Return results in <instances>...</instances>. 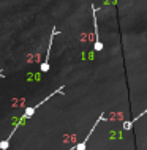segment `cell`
Returning <instances> with one entry per match:
<instances>
[{
	"mask_svg": "<svg viewBox=\"0 0 147 150\" xmlns=\"http://www.w3.org/2000/svg\"><path fill=\"white\" fill-rule=\"evenodd\" d=\"M57 93H63V87H59L57 90H54L52 93H49V95L46 96V98H44V100H41L40 103H36L35 106H30V108H27L26 111H24V114L21 115V119H19L18 122H16V125H14L13 131H11L10 134H8V137H6V139H3L2 142H0V150H8V147H10V141H11V137L14 136V133L18 131V128L21 127V125H22V123H24V122H26L27 119H30V117L35 114V111H36V109H38V108H41V106H43L44 103H46V101H48L49 98H52L54 95H57Z\"/></svg>",
	"mask_w": 147,
	"mask_h": 150,
	"instance_id": "obj_1",
	"label": "cell"
},
{
	"mask_svg": "<svg viewBox=\"0 0 147 150\" xmlns=\"http://www.w3.org/2000/svg\"><path fill=\"white\" fill-rule=\"evenodd\" d=\"M59 33L57 32V29L54 27L52 29V35H51V38H49V46H48V52H46V59H44V62L40 65V71L41 73H48L49 71V57H51V51H52V41H54V36Z\"/></svg>",
	"mask_w": 147,
	"mask_h": 150,
	"instance_id": "obj_2",
	"label": "cell"
},
{
	"mask_svg": "<svg viewBox=\"0 0 147 150\" xmlns=\"http://www.w3.org/2000/svg\"><path fill=\"white\" fill-rule=\"evenodd\" d=\"M101 120H104V115H103V114H101L100 117H98V120L95 122V125H93V127H92V129H90V131H89V134H87V137H85V139L82 141V142H79V144H76V145H75V150H85V147H87V141L90 139L92 133L95 131V128L98 127V123H100Z\"/></svg>",
	"mask_w": 147,
	"mask_h": 150,
	"instance_id": "obj_3",
	"label": "cell"
},
{
	"mask_svg": "<svg viewBox=\"0 0 147 150\" xmlns=\"http://www.w3.org/2000/svg\"><path fill=\"white\" fill-rule=\"evenodd\" d=\"M92 13H93V25H95V51H101L103 49V43L100 41V35H98V24H97V10L92 5Z\"/></svg>",
	"mask_w": 147,
	"mask_h": 150,
	"instance_id": "obj_4",
	"label": "cell"
},
{
	"mask_svg": "<svg viewBox=\"0 0 147 150\" xmlns=\"http://www.w3.org/2000/svg\"><path fill=\"white\" fill-rule=\"evenodd\" d=\"M144 114H147V109H146V111H142L139 115H138V117H134V119H131L130 122H125V123H124V129H130V128H131V125H134V122H138V120H139V119H141V117L144 115Z\"/></svg>",
	"mask_w": 147,
	"mask_h": 150,
	"instance_id": "obj_5",
	"label": "cell"
},
{
	"mask_svg": "<svg viewBox=\"0 0 147 150\" xmlns=\"http://www.w3.org/2000/svg\"><path fill=\"white\" fill-rule=\"evenodd\" d=\"M0 78H3V70H0Z\"/></svg>",
	"mask_w": 147,
	"mask_h": 150,
	"instance_id": "obj_6",
	"label": "cell"
}]
</instances>
